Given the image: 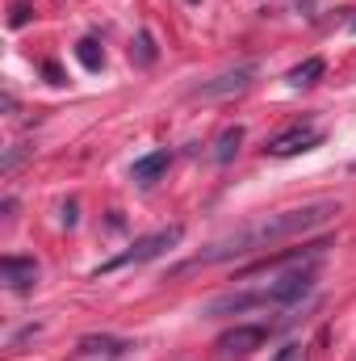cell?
Instances as JSON below:
<instances>
[{
  "instance_id": "6da1fadb",
  "label": "cell",
  "mask_w": 356,
  "mask_h": 361,
  "mask_svg": "<svg viewBox=\"0 0 356 361\" xmlns=\"http://www.w3.org/2000/svg\"><path fill=\"white\" fill-rule=\"evenodd\" d=\"M340 214V202L331 197H319V202H306V206H293V210H276V214H265L222 240H214L205 252H197L193 261H184L177 269H168V277H189L197 269H210V265H227V261H243L252 252H265V248H276L285 240H302L310 231H319L323 223H331Z\"/></svg>"
},
{
  "instance_id": "7a4b0ae2",
  "label": "cell",
  "mask_w": 356,
  "mask_h": 361,
  "mask_svg": "<svg viewBox=\"0 0 356 361\" xmlns=\"http://www.w3.org/2000/svg\"><path fill=\"white\" fill-rule=\"evenodd\" d=\"M314 290V273L310 269H289L281 277H272L265 286H252V290H235V294H218L201 307L205 319H222V315H243V311H281V307H293L302 302L306 294Z\"/></svg>"
},
{
  "instance_id": "3957f363",
  "label": "cell",
  "mask_w": 356,
  "mask_h": 361,
  "mask_svg": "<svg viewBox=\"0 0 356 361\" xmlns=\"http://www.w3.org/2000/svg\"><path fill=\"white\" fill-rule=\"evenodd\" d=\"M180 235H184V227H160V231H151V235H139L126 252H117L113 261H105V265H96V277L101 273H117L126 269V265H147V261H155V257H164L168 248H177Z\"/></svg>"
},
{
  "instance_id": "277c9868",
  "label": "cell",
  "mask_w": 356,
  "mask_h": 361,
  "mask_svg": "<svg viewBox=\"0 0 356 361\" xmlns=\"http://www.w3.org/2000/svg\"><path fill=\"white\" fill-rule=\"evenodd\" d=\"M327 248H331V240H327V235H323V240H310V244H302V248H281V252L260 257L256 265H243L235 277H239V281H252V277H265V273H276V269H293V265H306V261L323 257Z\"/></svg>"
},
{
  "instance_id": "5b68a950",
  "label": "cell",
  "mask_w": 356,
  "mask_h": 361,
  "mask_svg": "<svg viewBox=\"0 0 356 361\" xmlns=\"http://www.w3.org/2000/svg\"><path fill=\"white\" fill-rule=\"evenodd\" d=\"M319 143H323V130H319L314 122H298V126L281 130L276 139H268V143H265V156H272V160H289V156L314 152Z\"/></svg>"
},
{
  "instance_id": "8992f818",
  "label": "cell",
  "mask_w": 356,
  "mask_h": 361,
  "mask_svg": "<svg viewBox=\"0 0 356 361\" xmlns=\"http://www.w3.org/2000/svg\"><path fill=\"white\" fill-rule=\"evenodd\" d=\"M265 341H268L265 324H235L231 332H222V336H218V345H214V349H218L222 357H248V353H256Z\"/></svg>"
},
{
  "instance_id": "52a82bcc",
  "label": "cell",
  "mask_w": 356,
  "mask_h": 361,
  "mask_svg": "<svg viewBox=\"0 0 356 361\" xmlns=\"http://www.w3.org/2000/svg\"><path fill=\"white\" fill-rule=\"evenodd\" d=\"M252 80H256V63H239V68H231V72H222V76H214V80L197 85V89H193V97H201V101H218V97L243 92Z\"/></svg>"
},
{
  "instance_id": "ba28073f",
  "label": "cell",
  "mask_w": 356,
  "mask_h": 361,
  "mask_svg": "<svg viewBox=\"0 0 356 361\" xmlns=\"http://www.w3.org/2000/svg\"><path fill=\"white\" fill-rule=\"evenodd\" d=\"M0 277H4V286L13 290V294H30L34 286H38V261L34 257H0Z\"/></svg>"
},
{
  "instance_id": "9c48e42d",
  "label": "cell",
  "mask_w": 356,
  "mask_h": 361,
  "mask_svg": "<svg viewBox=\"0 0 356 361\" xmlns=\"http://www.w3.org/2000/svg\"><path fill=\"white\" fill-rule=\"evenodd\" d=\"M172 169V152L164 147V152H151V156H139L134 160V169H130V177H134V185H143V189H151L155 180L164 177Z\"/></svg>"
},
{
  "instance_id": "30bf717a",
  "label": "cell",
  "mask_w": 356,
  "mask_h": 361,
  "mask_svg": "<svg viewBox=\"0 0 356 361\" xmlns=\"http://www.w3.org/2000/svg\"><path fill=\"white\" fill-rule=\"evenodd\" d=\"M323 72H327V63L314 55V59H302L298 68H289V76H285V80H289V89H310Z\"/></svg>"
},
{
  "instance_id": "8fae6325",
  "label": "cell",
  "mask_w": 356,
  "mask_h": 361,
  "mask_svg": "<svg viewBox=\"0 0 356 361\" xmlns=\"http://www.w3.org/2000/svg\"><path fill=\"white\" fill-rule=\"evenodd\" d=\"M239 143H243V126L235 122V126H227V130L214 139V152H210V156H214L218 164H231V160H235V152H239Z\"/></svg>"
},
{
  "instance_id": "7c38bea8",
  "label": "cell",
  "mask_w": 356,
  "mask_h": 361,
  "mask_svg": "<svg viewBox=\"0 0 356 361\" xmlns=\"http://www.w3.org/2000/svg\"><path fill=\"white\" fill-rule=\"evenodd\" d=\"M76 59H80L84 72H101V63H105V55H101V47H96L92 38H80V42H76Z\"/></svg>"
},
{
  "instance_id": "4fadbf2b",
  "label": "cell",
  "mask_w": 356,
  "mask_h": 361,
  "mask_svg": "<svg viewBox=\"0 0 356 361\" xmlns=\"http://www.w3.org/2000/svg\"><path fill=\"white\" fill-rule=\"evenodd\" d=\"M155 59V47H151V34H139V63H151Z\"/></svg>"
},
{
  "instance_id": "5bb4252c",
  "label": "cell",
  "mask_w": 356,
  "mask_h": 361,
  "mask_svg": "<svg viewBox=\"0 0 356 361\" xmlns=\"http://www.w3.org/2000/svg\"><path fill=\"white\" fill-rule=\"evenodd\" d=\"M272 361H302V345H285V349H281Z\"/></svg>"
},
{
  "instance_id": "9a60e30c",
  "label": "cell",
  "mask_w": 356,
  "mask_h": 361,
  "mask_svg": "<svg viewBox=\"0 0 356 361\" xmlns=\"http://www.w3.org/2000/svg\"><path fill=\"white\" fill-rule=\"evenodd\" d=\"M25 21H30V8H25V4H17V8H13V17H8V25L17 30V25H25Z\"/></svg>"
},
{
  "instance_id": "2e32d148",
  "label": "cell",
  "mask_w": 356,
  "mask_h": 361,
  "mask_svg": "<svg viewBox=\"0 0 356 361\" xmlns=\"http://www.w3.org/2000/svg\"><path fill=\"white\" fill-rule=\"evenodd\" d=\"M76 219H80V214H76V202H68V206H63V223L76 227Z\"/></svg>"
},
{
  "instance_id": "e0dca14e",
  "label": "cell",
  "mask_w": 356,
  "mask_h": 361,
  "mask_svg": "<svg viewBox=\"0 0 356 361\" xmlns=\"http://www.w3.org/2000/svg\"><path fill=\"white\" fill-rule=\"evenodd\" d=\"M189 4H197V0H189Z\"/></svg>"
},
{
  "instance_id": "ac0fdd59",
  "label": "cell",
  "mask_w": 356,
  "mask_h": 361,
  "mask_svg": "<svg viewBox=\"0 0 356 361\" xmlns=\"http://www.w3.org/2000/svg\"><path fill=\"white\" fill-rule=\"evenodd\" d=\"M352 30H356V21H352Z\"/></svg>"
},
{
  "instance_id": "d6986e66",
  "label": "cell",
  "mask_w": 356,
  "mask_h": 361,
  "mask_svg": "<svg viewBox=\"0 0 356 361\" xmlns=\"http://www.w3.org/2000/svg\"><path fill=\"white\" fill-rule=\"evenodd\" d=\"M352 169H356V164H352Z\"/></svg>"
}]
</instances>
